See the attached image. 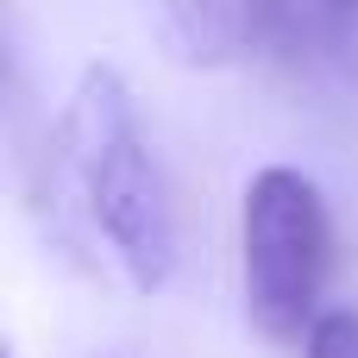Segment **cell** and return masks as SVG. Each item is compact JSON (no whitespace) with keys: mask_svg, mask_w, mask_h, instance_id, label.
Segmentation results:
<instances>
[{"mask_svg":"<svg viewBox=\"0 0 358 358\" xmlns=\"http://www.w3.org/2000/svg\"><path fill=\"white\" fill-rule=\"evenodd\" d=\"M57 182L82 201L88 227L126 271L138 296H157L176 277V208L170 182L151 157V138L138 126L132 88L120 69L88 63L63 120H57Z\"/></svg>","mask_w":358,"mask_h":358,"instance_id":"cell-1","label":"cell"},{"mask_svg":"<svg viewBox=\"0 0 358 358\" xmlns=\"http://www.w3.org/2000/svg\"><path fill=\"white\" fill-rule=\"evenodd\" d=\"M239 264H245V315L264 340L302 346L308 327L321 321V283L334 264V220L321 189L271 164L245 182L239 208Z\"/></svg>","mask_w":358,"mask_h":358,"instance_id":"cell-2","label":"cell"},{"mask_svg":"<svg viewBox=\"0 0 358 358\" xmlns=\"http://www.w3.org/2000/svg\"><path fill=\"white\" fill-rule=\"evenodd\" d=\"M164 25L189 63H227L233 50L252 44L245 0H164Z\"/></svg>","mask_w":358,"mask_h":358,"instance_id":"cell-3","label":"cell"},{"mask_svg":"<svg viewBox=\"0 0 358 358\" xmlns=\"http://www.w3.org/2000/svg\"><path fill=\"white\" fill-rule=\"evenodd\" d=\"M315 31H321L327 57L358 76V0H321L315 6Z\"/></svg>","mask_w":358,"mask_h":358,"instance_id":"cell-4","label":"cell"},{"mask_svg":"<svg viewBox=\"0 0 358 358\" xmlns=\"http://www.w3.org/2000/svg\"><path fill=\"white\" fill-rule=\"evenodd\" d=\"M302 358H358V308H321V321L302 340Z\"/></svg>","mask_w":358,"mask_h":358,"instance_id":"cell-5","label":"cell"}]
</instances>
